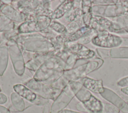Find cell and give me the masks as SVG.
Instances as JSON below:
<instances>
[{
  "mask_svg": "<svg viewBox=\"0 0 128 113\" xmlns=\"http://www.w3.org/2000/svg\"><path fill=\"white\" fill-rule=\"evenodd\" d=\"M16 41L24 55L28 57L30 59L40 54L54 55V49L53 45L44 35L40 33L19 34Z\"/></svg>",
  "mask_w": 128,
  "mask_h": 113,
  "instance_id": "cell-1",
  "label": "cell"
},
{
  "mask_svg": "<svg viewBox=\"0 0 128 113\" xmlns=\"http://www.w3.org/2000/svg\"><path fill=\"white\" fill-rule=\"evenodd\" d=\"M65 66L62 60L52 56L35 72L33 79L50 85L63 75Z\"/></svg>",
  "mask_w": 128,
  "mask_h": 113,
  "instance_id": "cell-2",
  "label": "cell"
},
{
  "mask_svg": "<svg viewBox=\"0 0 128 113\" xmlns=\"http://www.w3.org/2000/svg\"><path fill=\"white\" fill-rule=\"evenodd\" d=\"M103 63L102 59L96 58V60L87 62L70 70H65L62 77L68 84L70 82L76 81L86 77L88 74L98 69L102 65Z\"/></svg>",
  "mask_w": 128,
  "mask_h": 113,
  "instance_id": "cell-3",
  "label": "cell"
},
{
  "mask_svg": "<svg viewBox=\"0 0 128 113\" xmlns=\"http://www.w3.org/2000/svg\"><path fill=\"white\" fill-rule=\"evenodd\" d=\"M52 21V18L49 16H40L34 20L23 22L18 26L17 31L20 34L42 32L49 27Z\"/></svg>",
  "mask_w": 128,
  "mask_h": 113,
  "instance_id": "cell-4",
  "label": "cell"
},
{
  "mask_svg": "<svg viewBox=\"0 0 128 113\" xmlns=\"http://www.w3.org/2000/svg\"><path fill=\"white\" fill-rule=\"evenodd\" d=\"M24 84L36 94L48 100L54 101L62 91L42 82L36 81L33 78L27 80Z\"/></svg>",
  "mask_w": 128,
  "mask_h": 113,
  "instance_id": "cell-5",
  "label": "cell"
},
{
  "mask_svg": "<svg viewBox=\"0 0 128 113\" xmlns=\"http://www.w3.org/2000/svg\"><path fill=\"white\" fill-rule=\"evenodd\" d=\"M6 44L8 47L9 55L14 70L18 75L22 76L23 75L26 68V63L22 50L14 39L8 40L6 41Z\"/></svg>",
  "mask_w": 128,
  "mask_h": 113,
  "instance_id": "cell-6",
  "label": "cell"
},
{
  "mask_svg": "<svg viewBox=\"0 0 128 113\" xmlns=\"http://www.w3.org/2000/svg\"><path fill=\"white\" fill-rule=\"evenodd\" d=\"M90 27L98 32L105 30L118 34L126 33L120 25L116 22L98 15H93Z\"/></svg>",
  "mask_w": 128,
  "mask_h": 113,
  "instance_id": "cell-7",
  "label": "cell"
},
{
  "mask_svg": "<svg viewBox=\"0 0 128 113\" xmlns=\"http://www.w3.org/2000/svg\"><path fill=\"white\" fill-rule=\"evenodd\" d=\"M92 43L100 47L114 48L118 47L122 45V37L112 34L107 31L98 32L97 35L92 40Z\"/></svg>",
  "mask_w": 128,
  "mask_h": 113,
  "instance_id": "cell-8",
  "label": "cell"
},
{
  "mask_svg": "<svg viewBox=\"0 0 128 113\" xmlns=\"http://www.w3.org/2000/svg\"><path fill=\"white\" fill-rule=\"evenodd\" d=\"M74 95L68 84L61 91L54 101L50 108V113H58L64 110L70 104Z\"/></svg>",
  "mask_w": 128,
  "mask_h": 113,
  "instance_id": "cell-9",
  "label": "cell"
},
{
  "mask_svg": "<svg viewBox=\"0 0 128 113\" xmlns=\"http://www.w3.org/2000/svg\"><path fill=\"white\" fill-rule=\"evenodd\" d=\"M100 96L105 100L117 107L122 113H128V103L113 91L105 88Z\"/></svg>",
  "mask_w": 128,
  "mask_h": 113,
  "instance_id": "cell-10",
  "label": "cell"
},
{
  "mask_svg": "<svg viewBox=\"0 0 128 113\" xmlns=\"http://www.w3.org/2000/svg\"><path fill=\"white\" fill-rule=\"evenodd\" d=\"M67 48L72 53L76 55L78 60L92 59L95 56L94 50L78 42L67 43Z\"/></svg>",
  "mask_w": 128,
  "mask_h": 113,
  "instance_id": "cell-11",
  "label": "cell"
},
{
  "mask_svg": "<svg viewBox=\"0 0 128 113\" xmlns=\"http://www.w3.org/2000/svg\"><path fill=\"white\" fill-rule=\"evenodd\" d=\"M0 12L7 18L14 22H22L25 21V17L12 5L4 1L0 0Z\"/></svg>",
  "mask_w": 128,
  "mask_h": 113,
  "instance_id": "cell-12",
  "label": "cell"
},
{
  "mask_svg": "<svg viewBox=\"0 0 128 113\" xmlns=\"http://www.w3.org/2000/svg\"><path fill=\"white\" fill-rule=\"evenodd\" d=\"M92 13L94 15L112 18L120 16L118 6L116 3L110 5H92Z\"/></svg>",
  "mask_w": 128,
  "mask_h": 113,
  "instance_id": "cell-13",
  "label": "cell"
},
{
  "mask_svg": "<svg viewBox=\"0 0 128 113\" xmlns=\"http://www.w3.org/2000/svg\"><path fill=\"white\" fill-rule=\"evenodd\" d=\"M74 96L80 101L84 103L88 101L92 95L90 92L86 89L79 81H71L68 83Z\"/></svg>",
  "mask_w": 128,
  "mask_h": 113,
  "instance_id": "cell-14",
  "label": "cell"
},
{
  "mask_svg": "<svg viewBox=\"0 0 128 113\" xmlns=\"http://www.w3.org/2000/svg\"><path fill=\"white\" fill-rule=\"evenodd\" d=\"M88 91L100 94L104 91L102 80H95L90 77H85L80 79V81Z\"/></svg>",
  "mask_w": 128,
  "mask_h": 113,
  "instance_id": "cell-15",
  "label": "cell"
},
{
  "mask_svg": "<svg viewBox=\"0 0 128 113\" xmlns=\"http://www.w3.org/2000/svg\"><path fill=\"white\" fill-rule=\"evenodd\" d=\"M13 89L15 92L20 97L32 103L36 101L38 96L25 85L21 84H16L14 85Z\"/></svg>",
  "mask_w": 128,
  "mask_h": 113,
  "instance_id": "cell-16",
  "label": "cell"
},
{
  "mask_svg": "<svg viewBox=\"0 0 128 113\" xmlns=\"http://www.w3.org/2000/svg\"><path fill=\"white\" fill-rule=\"evenodd\" d=\"M52 56L53 55L50 54L36 55L30 59L26 63V68L30 71L36 72L42 65Z\"/></svg>",
  "mask_w": 128,
  "mask_h": 113,
  "instance_id": "cell-17",
  "label": "cell"
},
{
  "mask_svg": "<svg viewBox=\"0 0 128 113\" xmlns=\"http://www.w3.org/2000/svg\"><path fill=\"white\" fill-rule=\"evenodd\" d=\"M74 1L73 0H64L62 1L57 8L53 11L51 16L52 20L59 19L65 15L70 11L74 6Z\"/></svg>",
  "mask_w": 128,
  "mask_h": 113,
  "instance_id": "cell-18",
  "label": "cell"
},
{
  "mask_svg": "<svg viewBox=\"0 0 128 113\" xmlns=\"http://www.w3.org/2000/svg\"><path fill=\"white\" fill-rule=\"evenodd\" d=\"M82 103L89 113H102V102L93 95L88 101Z\"/></svg>",
  "mask_w": 128,
  "mask_h": 113,
  "instance_id": "cell-19",
  "label": "cell"
},
{
  "mask_svg": "<svg viewBox=\"0 0 128 113\" xmlns=\"http://www.w3.org/2000/svg\"><path fill=\"white\" fill-rule=\"evenodd\" d=\"M92 4V0H82L81 8L83 13L82 20L84 25L87 26H90L94 15Z\"/></svg>",
  "mask_w": 128,
  "mask_h": 113,
  "instance_id": "cell-20",
  "label": "cell"
},
{
  "mask_svg": "<svg viewBox=\"0 0 128 113\" xmlns=\"http://www.w3.org/2000/svg\"><path fill=\"white\" fill-rule=\"evenodd\" d=\"M6 42L0 45V76L3 75L8 64L9 52Z\"/></svg>",
  "mask_w": 128,
  "mask_h": 113,
  "instance_id": "cell-21",
  "label": "cell"
},
{
  "mask_svg": "<svg viewBox=\"0 0 128 113\" xmlns=\"http://www.w3.org/2000/svg\"><path fill=\"white\" fill-rule=\"evenodd\" d=\"M92 29V28L90 26L84 25L74 33L67 35L66 43H70L77 40L78 41L88 33Z\"/></svg>",
  "mask_w": 128,
  "mask_h": 113,
  "instance_id": "cell-22",
  "label": "cell"
},
{
  "mask_svg": "<svg viewBox=\"0 0 128 113\" xmlns=\"http://www.w3.org/2000/svg\"><path fill=\"white\" fill-rule=\"evenodd\" d=\"M82 15L83 13L81 7H76L73 6L72 9L64 15V18L66 21L71 22L82 18Z\"/></svg>",
  "mask_w": 128,
  "mask_h": 113,
  "instance_id": "cell-23",
  "label": "cell"
},
{
  "mask_svg": "<svg viewBox=\"0 0 128 113\" xmlns=\"http://www.w3.org/2000/svg\"><path fill=\"white\" fill-rule=\"evenodd\" d=\"M110 57L113 58H128V47L120 46L110 50Z\"/></svg>",
  "mask_w": 128,
  "mask_h": 113,
  "instance_id": "cell-24",
  "label": "cell"
},
{
  "mask_svg": "<svg viewBox=\"0 0 128 113\" xmlns=\"http://www.w3.org/2000/svg\"><path fill=\"white\" fill-rule=\"evenodd\" d=\"M10 100L12 105L18 112H21L25 109V103L22 97L16 92L10 95Z\"/></svg>",
  "mask_w": 128,
  "mask_h": 113,
  "instance_id": "cell-25",
  "label": "cell"
},
{
  "mask_svg": "<svg viewBox=\"0 0 128 113\" xmlns=\"http://www.w3.org/2000/svg\"><path fill=\"white\" fill-rule=\"evenodd\" d=\"M16 23L0 13V32L16 29Z\"/></svg>",
  "mask_w": 128,
  "mask_h": 113,
  "instance_id": "cell-26",
  "label": "cell"
},
{
  "mask_svg": "<svg viewBox=\"0 0 128 113\" xmlns=\"http://www.w3.org/2000/svg\"><path fill=\"white\" fill-rule=\"evenodd\" d=\"M49 27L54 31L59 34H66L68 35L66 26L60 22L52 20Z\"/></svg>",
  "mask_w": 128,
  "mask_h": 113,
  "instance_id": "cell-27",
  "label": "cell"
},
{
  "mask_svg": "<svg viewBox=\"0 0 128 113\" xmlns=\"http://www.w3.org/2000/svg\"><path fill=\"white\" fill-rule=\"evenodd\" d=\"M84 25L83 22L82 18L77 21H74L73 22H70L66 26L68 35L74 33V32H76V30H78V29H80V27H82Z\"/></svg>",
  "mask_w": 128,
  "mask_h": 113,
  "instance_id": "cell-28",
  "label": "cell"
},
{
  "mask_svg": "<svg viewBox=\"0 0 128 113\" xmlns=\"http://www.w3.org/2000/svg\"><path fill=\"white\" fill-rule=\"evenodd\" d=\"M98 33V32L96 30L92 29L88 33H87L85 36L79 39L78 42L83 45L88 43L90 41H92L93 38L97 35Z\"/></svg>",
  "mask_w": 128,
  "mask_h": 113,
  "instance_id": "cell-29",
  "label": "cell"
},
{
  "mask_svg": "<svg viewBox=\"0 0 128 113\" xmlns=\"http://www.w3.org/2000/svg\"><path fill=\"white\" fill-rule=\"evenodd\" d=\"M113 21L119 24L124 31L128 33V17L124 15H121L113 18Z\"/></svg>",
  "mask_w": 128,
  "mask_h": 113,
  "instance_id": "cell-30",
  "label": "cell"
},
{
  "mask_svg": "<svg viewBox=\"0 0 128 113\" xmlns=\"http://www.w3.org/2000/svg\"><path fill=\"white\" fill-rule=\"evenodd\" d=\"M102 113H119L120 110L112 104L102 103Z\"/></svg>",
  "mask_w": 128,
  "mask_h": 113,
  "instance_id": "cell-31",
  "label": "cell"
},
{
  "mask_svg": "<svg viewBox=\"0 0 128 113\" xmlns=\"http://www.w3.org/2000/svg\"><path fill=\"white\" fill-rule=\"evenodd\" d=\"M96 52L98 55L102 58H105L110 57V50L107 49H104L100 48H96Z\"/></svg>",
  "mask_w": 128,
  "mask_h": 113,
  "instance_id": "cell-32",
  "label": "cell"
},
{
  "mask_svg": "<svg viewBox=\"0 0 128 113\" xmlns=\"http://www.w3.org/2000/svg\"><path fill=\"white\" fill-rule=\"evenodd\" d=\"M48 102H49V100L46 99L38 95L36 99L33 103V104H34V105H38V106H42V105H45L46 104H47Z\"/></svg>",
  "mask_w": 128,
  "mask_h": 113,
  "instance_id": "cell-33",
  "label": "cell"
},
{
  "mask_svg": "<svg viewBox=\"0 0 128 113\" xmlns=\"http://www.w3.org/2000/svg\"><path fill=\"white\" fill-rule=\"evenodd\" d=\"M92 4L95 5H110L116 3L115 0H92Z\"/></svg>",
  "mask_w": 128,
  "mask_h": 113,
  "instance_id": "cell-34",
  "label": "cell"
},
{
  "mask_svg": "<svg viewBox=\"0 0 128 113\" xmlns=\"http://www.w3.org/2000/svg\"><path fill=\"white\" fill-rule=\"evenodd\" d=\"M117 85L121 87H125L128 86V76L124 77L120 80L117 82Z\"/></svg>",
  "mask_w": 128,
  "mask_h": 113,
  "instance_id": "cell-35",
  "label": "cell"
},
{
  "mask_svg": "<svg viewBox=\"0 0 128 113\" xmlns=\"http://www.w3.org/2000/svg\"><path fill=\"white\" fill-rule=\"evenodd\" d=\"M76 108L78 111L82 112V113H88L87 110L86 109V108L84 106V104L82 102H79L76 104Z\"/></svg>",
  "mask_w": 128,
  "mask_h": 113,
  "instance_id": "cell-36",
  "label": "cell"
},
{
  "mask_svg": "<svg viewBox=\"0 0 128 113\" xmlns=\"http://www.w3.org/2000/svg\"><path fill=\"white\" fill-rule=\"evenodd\" d=\"M50 105L48 103L44 105L42 113H50Z\"/></svg>",
  "mask_w": 128,
  "mask_h": 113,
  "instance_id": "cell-37",
  "label": "cell"
},
{
  "mask_svg": "<svg viewBox=\"0 0 128 113\" xmlns=\"http://www.w3.org/2000/svg\"><path fill=\"white\" fill-rule=\"evenodd\" d=\"M8 100L7 97L3 93H0V105L5 104Z\"/></svg>",
  "mask_w": 128,
  "mask_h": 113,
  "instance_id": "cell-38",
  "label": "cell"
},
{
  "mask_svg": "<svg viewBox=\"0 0 128 113\" xmlns=\"http://www.w3.org/2000/svg\"><path fill=\"white\" fill-rule=\"evenodd\" d=\"M0 113H11L9 110L4 106L0 105Z\"/></svg>",
  "mask_w": 128,
  "mask_h": 113,
  "instance_id": "cell-39",
  "label": "cell"
},
{
  "mask_svg": "<svg viewBox=\"0 0 128 113\" xmlns=\"http://www.w3.org/2000/svg\"><path fill=\"white\" fill-rule=\"evenodd\" d=\"M58 113H82L78 112H76V111H72L68 109H64L62 111H60V112H59Z\"/></svg>",
  "mask_w": 128,
  "mask_h": 113,
  "instance_id": "cell-40",
  "label": "cell"
},
{
  "mask_svg": "<svg viewBox=\"0 0 128 113\" xmlns=\"http://www.w3.org/2000/svg\"><path fill=\"white\" fill-rule=\"evenodd\" d=\"M122 43L121 45L122 46H127L128 47V38H122Z\"/></svg>",
  "mask_w": 128,
  "mask_h": 113,
  "instance_id": "cell-41",
  "label": "cell"
},
{
  "mask_svg": "<svg viewBox=\"0 0 128 113\" xmlns=\"http://www.w3.org/2000/svg\"><path fill=\"white\" fill-rule=\"evenodd\" d=\"M120 91L122 93L128 96V86L122 88L120 89Z\"/></svg>",
  "mask_w": 128,
  "mask_h": 113,
  "instance_id": "cell-42",
  "label": "cell"
},
{
  "mask_svg": "<svg viewBox=\"0 0 128 113\" xmlns=\"http://www.w3.org/2000/svg\"><path fill=\"white\" fill-rule=\"evenodd\" d=\"M8 109L9 111L10 112V113H11V112H12V113H18V112L16 110V109L14 107V106H13L12 105L10 106Z\"/></svg>",
  "mask_w": 128,
  "mask_h": 113,
  "instance_id": "cell-43",
  "label": "cell"
},
{
  "mask_svg": "<svg viewBox=\"0 0 128 113\" xmlns=\"http://www.w3.org/2000/svg\"><path fill=\"white\" fill-rule=\"evenodd\" d=\"M119 1L122 4L128 7V0H119Z\"/></svg>",
  "mask_w": 128,
  "mask_h": 113,
  "instance_id": "cell-44",
  "label": "cell"
},
{
  "mask_svg": "<svg viewBox=\"0 0 128 113\" xmlns=\"http://www.w3.org/2000/svg\"><path fill=\"white\" fill-rule=\"evenodd\" d=\"M1 91H2V89H1V88H0V93L1 92Z\"/></svg>",
  "mask_w": 128,
  "mask_h": 113,
  "instance_id": "cell-45",
  "label": "cell"
}]
</instances>
